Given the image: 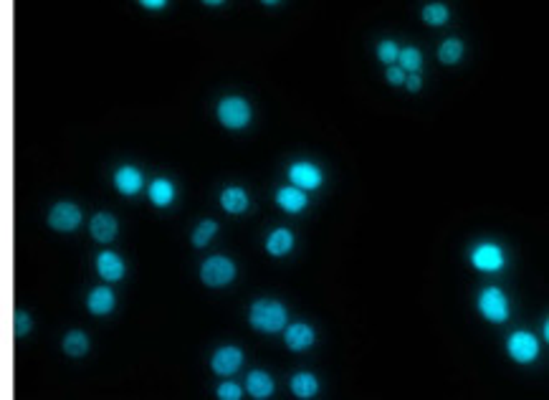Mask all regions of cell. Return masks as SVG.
Returning a JSON list of instances; mask_svg holds the SVG:
<instances>
[{"label": "cell", "instance_id": "20", "mask_svg": "<svg viewBox=\"0 0 549 400\" xmlns=\"http://www.w3.org/2000/svg\"><path fill=\"white\" fill-rule=\"evenodd\" d=\"M316 390H319V383H316V378L311 373H299L291 378V393H294L296 398L309 400L316 395Z\"/></svg>", "mask_w": 549, "mask_h": 400}, {"label": "cell", "instance_id": "11", "mask_svg": "<svg viewBox=\"0 0 549 400\" xmlns=\"http://www.w3.org/2000/svg\"><path fill=\"white\" fill-rule=\"evenodd\" d=\"M283 342H286L288 350L301 352V350H306V347L314 345V329L304 322H296V324H291V327H286Z\"/></svg>", "mask_w": 549, "mask_h": 400}, {"label": "cell", "instance_id": "31", "mask_svg": "<svg viewBox=\"0 0 549 400\" xmlns=\"http://www.w3.org/2000/svg\"><path fill=\"white\" fill-rule=\"evenodd\" d=\"M142 8H147V11H162V8H167L165 0H142Z\"/></svg>", "mask_w": 549, "mask_h": 400}, {"label": "cell", "instance_id": "8", "mask_svg": "<svg viewBox=\"0 0 549 400\" xmlns=\"http://www.w3.org/2000/svg\"><path fill=\"white\" fill-rule=\"evenodd\" d=\"M471 264L478 271H499L504 266V251L496 244H481L473 249Z\"/></svg>", "mask_w": 549, "mask_h": 400}, {"label": "cell", "instance_id": "1", "mask_svg": "<svg viewBox=\"0 0 549 400\" xmlns=\"http://www.w3.org/2000/svg\"><path fill=\"white\" fill-rule=\"evenodd\" d=\"M248 319L261 332H278V329L286 327V306L273 299H258L251 306Z\"/></svg>", "mask_w": 549, "mask_h": 400}, {"label": "cell", "instance_id": "26", "mask_svg": "<svg viewBox=\"0 0 549 400\" xmlns=\"http://www.w3.org/2000/svg\"><path fill=\"white\" fill-rule=\"evenodd\" d=\"M398 56H400V49L395 41H383V44L378 46V59L383 64H388V66H395Z\"/></svg>", "mask_w": 549, "mask_h": 400}, {"label": "cell", "instance_id": "23", "mask_svg": "<svg viewBox=\"0 0 549 400\" xmlns=\"http://www.w3.org/2000/svg\"><path fill=\"white\" fill-rule=\"evenodd\" d=\"M438 59H440V64H458L460 59H463V44H460L458 39H448V41H443L440 44V49H438Z\"/></svg>", "mask_w": 549, "mask_h": 400}, {"label": "cell", "instance_id": "13", "mask_svg": "<svg viewBox=\"0 0 549 400\" xmlns=\"http://www.w3.org/2000/svg\"><path fill=\"white\" fill-rule=\"evenodd\" d=\"M96 271L104 281H119L124 276V261L114 251H104L96 256Z\"/></svg>", "mask_w": 549, "mask_h": 400}, {"label": "cell", "instance_id": "3", "mask_svg": "<svg viewBox=\"0 0 549 400\" xmlns=\"http://www.w3.org/2000/svg\"><path fill=\"white\" fill-rule=\"evenodd\" d=\"M218 119L228 129H243L251 122V106L241 96H226L218 104Z\"/></svg>", "mask_w": 549, "mask_h": 400}, {"label": "cell", "instance_id": "5", "mask_svg": "<svg viewBox=\"0 0 549 400\" xmlns=\"http://www.w3.org/2000/svg\"><path fill=\"white\" fill-rule=\"evenodd\" d=\"M506 350H509V357L514 362H522V365H527V362H534L539 355V342L534 334L529 332H514L509 337V342H506Z\"/></svg>", "mask_w": 549, "mask_h": 400}, {"label": "cell", "instance_id": "29", "mask_svg": "<svg viewBox=\"0 0 549 400\" xmlns=\"http://www.w3.org/2000/svg\"><path fill=\"white\" fill-rule=\"evenodd\" d=\"M28 329H31V317H28V314H23V311H21V314H16V332L18 334H26Z\"/></svg>", "mask_w": 549, "mask_h": 400}, {"label": "cell", "instance_id": "17", "mask_svg": "<svg viewBox=\"0 0 549 400\" xmlns=\"http://www.w3.org/2000/svg\"><path fill=\"white\" fill-rule=\"evenodd\" d=\"M221 206L231 216H238V213L248 211V193L243 188H226L221 195Z\"/></svg>", "mask_w": 549, "mask_h": 400}, {"label": "cell", "instance_id": "12", "mask_svg": "<svg viewBox=\"0 0 549 400\" xmlns=\"http://www.w3.org/2000/svg\"><path fill=\"white\" fill-rule=\"evenodd\" d=\"M114 304H117V296H114V291H111L109 286H96V289H91L89 296H86V306H89V311L96 314V317L109 314V311L114 309Z\"/></svg>", "mask_w": 549, "mask_h": 400}, {"label": "cell", "instance_id": "9", "mask_svg": "<svg viewBox=\"0 0 549 400\" xmlns=\"http://www.w3.org/2000/svg\"><path fill=\"white\" fill-rule=\"evenodd\" d=\"M213 373L218 375H233L241 365H243V352L241 347H221L211 360Z\"/></svg>", "mask_w": 549, "mask_h": 400}, {"label": "cell", "instance_id": "24", "mask_svg": "<svg viewBox=\"0 0 549 400\" xmlns=\"http://www.w3.org/2000/svg\"><path fill=\"white\" fill-rule=\"evenodd\" d=\"M448 18L450 13L443 3H428V6L423 8V21H425L428 26H445Z\"/></svg>", "mask_w": 549, "mask_h": 400}, {"label": "cell", "instance_id": "10", "mask_svg": "<svg viewBox=\"0 0 549 400\" xmlns=\"http://www.w3.org/2000/svg\"><path fill=\"white\" fill-rule=\"evenodd\" d=\"M114 185H117V190L122 195L132 198V195H137L139 190L144 188V178H142V173H139L137 167L124 165V167H119L117 173H114Z\"/></svg>", "mask_w": 549, "mask_h": 400}, {"label": "cell", "instance_id": "14", "mask_svg": "<svg viewBox=\"0 0 549 400\" xmlns=\"http://www.w3.org/2000/svg\"><path fill=\"white\" fill-rule=\"evenodd\" d=\"M89 231H91V236H94V241H99V244H109V241L117 236L119 223H117V218L111 216V213H96V216L91 218Z\"/></svg>", "mask_w": 549, "mask_h": 400}, {"label": "cell", "instance_id": "16", "mask_svg": "<svg viewBox=\"0 0 549 400\" xmlns=\"http://www.w3.org/2000/svg\"><path fill=\"white\" fill-rule=\"evenodd\" d=\"M246 388H248V395L256 400H266L271 398L273 393V380L268 373H263V370H253V373H248V378H246Z\"/></svg>", "mask_w": 549, "mask_h": 400}, {"label": "cell", "instance_id": "4", "mask_svg": "<svg viewBox=\"0 0 549 400\" xmlns=\"http://www.w3.org/2000/svg\"><path fill=\"white\" fill-rule=\"evenodd\" d=\"M478 311L488 322H506L509 319V301H506V294L496 286H488V289L481 291L478 296Z\"/></svg>", "mask_w": 549, "mask_h": 400}, {"label": "cell", "instance_id": "2", "mask_svg": "<svg viewBox=\"0 0 549 400\" xmlns=\"http://www.w3.org/2000/svg\"><path fill=\"white\" fill-rule=\"evenodd\" d=\"M200 279H203L206 286H213V289L228 286L236 279V264L231 259H226V256H211L200 266Z\"/></svg>", "mask_w": 549, "mask_h": 400}, {"label": "cell", "instance_id": "28", "mask_svg": "<svg viewBox=\"0 0 549 400\" xmlns=\"http://www.w3.org/2000/svg\"><path fill=\"white\" fill-rule=\"evenodd\" d=\"M388 81L393 86H400V84H406V71L400 66H388Z\"/></svg>", "mask_w": 549, "mask_h": 400}, {"label": "cell", "instance_id": "7", "mask_svg": "<svg viewBox=\"0 0 549 400\" xmlns=\"http://www.w3.org/2000/svg\"><path fill=\"white\" fill-rule=\"evenodd\" d=\"M288 180L299 190H316L322 185V170L311 162H294L288 167Z\"/></svg>", "mask_w": 549, "mask_h": 400}, {"label": "cell", "instance_id": "21", "mask_svg": "<svg viewBox=\"0 0 549 400\" xmlns=\"http://www.w3.org/2000/svg\"><path fill=\"white\" fill-rule=\"evenodd\" d=\"M64 352H66L69 357H84L89 352V337L84 332H79V329L69 332L66 337H64Z\"/></svg>", "mask_w": 549, "mask_h": 400}, {"label": "cell", "instance_id": "18", "mask_svg": "<svg viewBox=\"0 0 549 400\" xmlns=\"http://www.w3.org/2000/svg\"><path fill=\"white\" fill-rule=\"evenodd\" d=\"M291 249H294V234L288 228H276L273 234H268L266 251L271 256H286Z\"/></svg>", "mask_w": 549, "mask_h": 400}, {"label": "cell", "instance_id": "19", "mask_svg": "<svg viewBox=\"0 0 549 400\" xmlns=\"http://www.w3.org/2000/svg\"><path fill=\"white\" fill-rule=\"evenodd\" d=\"M150 200H152V206L167 208V206L172 203V200H175V185H172L167 178L152 180V185H150Z\"/></svg>", "mask_w": 549, "mask_h": 400}, {"label": "cell", "instance_id": "15", "mask_svg": "<svg viewBox=\"0 0 549 400\" xmlns=\"http://www.w3.org/2000/svg\"><path fill=\"white\" fill-rule=\"evenodd\" d=\"M276 203L281 206V211L286 213H301L306 208V193L299 188H294V185H288V188H281L276 193Z\"/></svg>", "mask_w": 549, "mask_h": 400}, {"label": "cell", "instance_id": "6", "mask_svg": "<svg viewBox=\"0 0 549 400\" xmlns=\"http://www.w3.org/2000/svg\"><path fill=\"white\" fill-rule=\"evenodd\" d=\"M49 223L51 228L64 231V234L76 231L79 223H81V211H79V206H74V203H56L49 213Z\"/></svg>", "mask_w": 549, "mask_h": 400}, {"label": "cell", "instance_id": "27", "mask_svg": "<svg viewBox=\"0 0 549 400\" xmlns=\"http://www.w3.org/2000/svg\"><path fill=\"white\" fill-rule=\"evenodd\" d=\"M241 395H243V390L236 383H223L221 388H218V398L221 400H241Z\"/></svg>", "mask_w": 549, "mask_h": 400}, {"label": "cell", "instance_id": "22", "mask_svg": "<svg viewBox=\"0 0 549 400\" xmlns=\"http://www.w3.org/2000/svg\"><path fill=\"white\" fill-rule=\"evenodd\" d=\"M398 66L403 69V71L418 74V71H420V66H423V54L415 49V46H408V49H400Z\"/></svg>", "mask_w": 549, "mask_h": 400}, {"label": "cell", "instance_id": "25", "mask_svg": "<svg viewBox=\"0 0 549 400\" xmlns=\"http://www.w3.org/2000/svg\"><path fill=\"white\" fill-rule=\"evenodd\" d=\"M216 234H218V223L216 221H200L198 228L193 231V244L198 246V249H203V246L211 244Z\"/></svg>", "mask_w": 549, "mask_h": 400}, {"label": "cell", "instance_id": "30", "mask_svg": "<svg viewBox=\"0 0 549 400\" xmlns=\"http://www.w3.org/2000/svg\"><path fill=\"white\" fill-rule=\"evenodd\" d=\"M406 86L411 91H420V86H423L420 76H418V74H411V76H406Z\"/></svg>", "mask_w": 549, "mask_h": 400}]
</instances>
